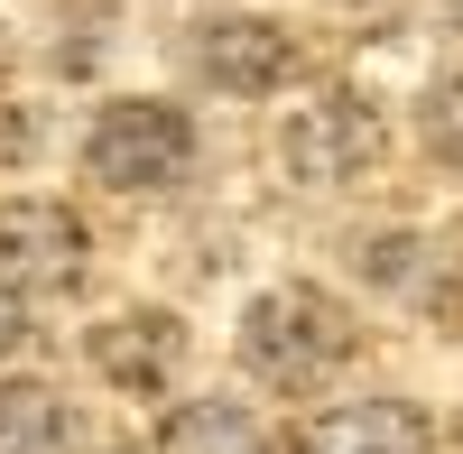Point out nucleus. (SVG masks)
I'll use <instances>...</instances> for the list:
<instances>
[{"mask_svg": "<svg viewBox=\"0 0 463 454\" xmlns=\"http://www.w3.org/2000/svg\"><path fill=\"white\" fill-rule=\"evenodd\" d=\"M84 353L111 390H130V399H158L176 381V362H185V325L167 307H130V316H102L84 334Z\"/></svg>", "mask_w": 463, "mask_h": 454, "instance_id": "423d86ee", "label": "nucleus"}, {"mask_svg": "<svg viewBox=\"0 0 463 454\" xmlns=\"http://www.w3.org/2000/svg\"><path fill=\"white\" fill-rule=\"evenodd\" d=\"M297 454H436V427L408 399H362V408H325Z\"/></svg>", "mask_w": 463, "mask_h": 454, "instance_id": "0eeeda50", "label": "nucleus"}, {"mask_svg": "<svg viewBox=\"0 0 463 454\" xmlns=\"http://www.w3.org/2000/svg\"><path fill=\"white\" fill-rule=\"evenodd\" d=\"M84 222H74L56 195H10L0 204V279L28 288V297H65V288H84Z\"/></svg>", "mask_w": 463, "mask_h": 454, "instance_id": "20e7f679", "label": "nucleus"}, {"mask_svg": "<svg viewBox=\"0 0 463 454\" xmlns=\"http://www.w3.org/2000/svg\"><path fill=\"white\" fill-rule=\"evenodd\" d=\"M427 148L463 176V65H445L436 84H427Z\"/></svg>", "mask_w": 463, "mask_h": 454, "instance_id": "9d476101", "label": "nucleus"}, {"mask_svg": "<svg viewBox=\"0 0 463 454\" xmlns=\"http://www.w3.org/2000/svg\"><path fill=\"white\" fill-rule=\"evenodd\" d=\"M343 10H362V0H343Z\"/></svg>", "mask_w": 463, "mask_h": 454, "instance_id": "4468645a", "label": "nucleus"}, {"mask_svg": "<svg viewBox=\"0 0 463 454\" xmlns=\"http://www.w3.org/2000/svg\"><path fill=\"white\" fill-rule=\"evenodd\" d=\"M28 344V288H10V279H0V362H10Z\"/></svg>", "mask_w": 463, "mask_h": 454, "instance_id": "9b49d317", "label": "nucleus"}, {"mask_svg": "<svg viewBox=\"0 0 463 454\" xmlns=\"http://www.w3.org/2000/svg\"><path fill=\"white\" fill-rule=\"evenodd\" d=\"M454 28H463V0H454Z\"/></svg>", "mask_w": 463, "mask_h": 454, "instance_id": "ddd939ff", "label": "nucleus"}, {"mask_svg": "<svg viewBox=\"0 0 463 454\" xmlns=\"http://www.w3.org/2000/svg\"><path fill=\"white\" fill-rule=\"evenodd\" d=\"M353 344H362L353 307L325 297V288H306V279L250 297V316H241V362H250V381L279 390V399H316L334 371L353 362Z\"/></svg>", "mask_w": 463, "mask_h": 454, "instance_id": "f257e3e1", "label": "nucleus"}, {"mask_svg": "<svg viewBox=\"0 0 463 454\" xmlns=\"http://www.w3.org/2000/svg\"><path fill=\"white\" fill-rule=\"evenodd\" d=\"M195 167V121L176 102H102L84 130V176L121 195H158Z\"/></svg>", "mask_w": 463, "mask_h": 454, "instance_id": "f03ea898", "label": "nucleus"}, {"mask_svg": "<svg viewBox=\"0 0 463 454\" xmlns=\"http://www.w3.org/2000/svg\"><path fill=\"white\" fill-rule=\"evenodd\" d=\"M195 65H204V84L260 102V93H288L297 74H306V47H297L279 19H250V10H241V19L195 28Z\"/></svg>", "mask_w": 463, "mask_h": 454, "instance_id": "39448f33", "label": "nucleus"}, {"mask_svg": "<svg viewBox=\"0 0 463 454\" xmlns=\"http://www.w3.org/2000/svg\"><path fill=\"white\" fill-rule=\"evenodd\" d=\"M0 74H10V37H0Z\"/></svg>", "mask_w": 463, "mask_h": 454, "instance_id": "f8f14e48", "label": "nucleus"}, {"mask_svg": "<svg viewBox=\"0 0 463 454\" xmlns=\"http://www.w3.org/2000/svg\"><path fill=\"white\" fill-rule=\"evenodd\" d=\"M0 454H74V418L47 381H0Z\"/></svg>", "mask_w": 463, "mask_h": 454, "instance_id": "1a4fd4ad", "label": "nucleus"}, {"mask_svg": "<svg viewBox=\"0 0 463 454\" xmlns=\"http://www.w3.org/2000/svg\"><path fill=\"white\" fill-rule=\"evenodd\" d=\"M380 148H390V130H380V111L371 93L353 84H325L306 111H288V130H279V158L297 185H353L380 167Z\"/></svg>", "mask_w": 463, "mask_h": 454, "instance_id": "7ed1b4c3", "label": "nucleus"}, {"mask_svg": "<svg viewBox=\"0 0 463 454\" xmlns=\"http://www.w3.org/2000/svg\"><path fill=\"white\" fill-rule=\"evenodd\" d=\"M148 454H269V436H260L250 408H232V399H185V408L158 418Z\"/></svg>", "mask_w": 463, "mask_h": 454, "instance_id": "6e6552de", "label": "nucleus"}]
</instances>
